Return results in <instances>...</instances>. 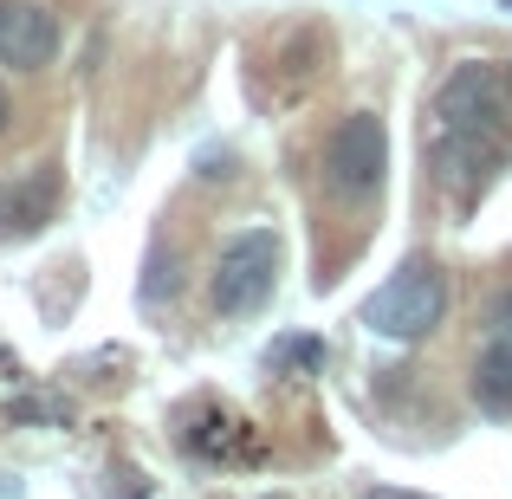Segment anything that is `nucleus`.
<instances>
[{"label": "nucleus", "instance_id": "9d476101", "mask_svg": "<svg viewBox=\"0 0 512 499\" xmlns=\"http://www.w3.org/2000/svg\"><path fill=\"white\" fill-rule=\"evenodd\" d=\"M7 117H13V98H7V85H0V130H7Z\"/></svg>", "mask_w": 512, "mask_h": 499}, {"label": "nucleus", "instance_id": "0eeeda50", "mask_svg": "<svg viewBox=\"0 0 512 499\" xmlns=\"http://www.w3.org/2000/svg\"><path fill=\"white\" fill-rule=\"evenodd\" d=\"M474 402L493 415V422H512V344L506 337L474 363Z\"/></svg>", "mask_w": 512, "mask_h": 499}, {"label": "nucleus", "instance_id": "f03ea898", "mask_svg": "<svg viewBox=\"0 0 512 499\" xmlns=\"http://www.w3.org/2000/svg\"><path fill=\"white\" fill-rule=\"evenodd\" d=\"M273 279H279V234L273 227H253V234L227 240L221 266L208 279V305L221 318H240V312H260L273 299Z\"/></svg>", "mask_w": 512, "mask_h": 499}, {"label": "nucleus", "instance_id": "f257e3e1", "mask_svg": "<svg viewBox=\"0 0 512 499\" xmlns=\"http://www.w3.org/2000/svg\"><path fill=\"white\" fill-rule=\"evenodd\" d=\"M441 318H448V273H441L435 260H409L396 279H383V286L370 292V305H363V325L376 337H402V344L428 337Z\"/></svg>", "mask_w": 512, "mask_h": 499}, {"label": "nucleus", "instance_id": "9b49d317", "mask_svg": "<svg viewBox=\"0 0 512 499\" xmlns=\"http://www.w3.org/2000/svg\"><path fill=\"white\" fill-rule=\"evenodd\" d=\"M506 91H512V65H506Z\"/></svg>", "mask_w": 512, "mask_h": 499}, {"label": "nucleus", "instance_id": "6e6552de", "mask_svg": "<svg viewBox=\"0 0 512 499\" xmlns=\"http://www.w3.org/2000/svg\"><path fill=\"white\" fill-rule=\"evenodd\" d=\"M487 325L500 331V337L512 331V286H506V292H493V305H487Z\"/></svg>", "mask_w": 512, "mask_h": 499}, {"label": "nucleus", "instance_id": "1a4fd4ad", "mask_svg": "<svg viewBox=\"0 0 512 499\" xmlns=\"http://www.w3.org/2000/svg\"><path fill=\"white\" fill-rule=\"evenodd\" d=\"M363 499H428V493H402V487H363Z\"/></svg>", "mask_w": 512, "mask_h": 499}, {"label": "nucleus", "instance_id": "39448f33", "mask_svg": "<svg viewBox=\"0 0 512 499\" xmlns=\"http://www.w3.org/2000/svg\"><path fill=\"white\" fill-rule=\"evenodd\" d=\"M59 52V20L39 0H0V65L13 72H39Z\"/></svg>", "mask_w": 512, "mask_h": 499}, {"label": "nucleus", "instance_id": "7ed1b4c3", "mask_svg": "<svg viewBox=\"0 0 512 499\" xmlns=\"http://www.w3.org/2000/svg\"><path fill=\"white\" fill-rule=\"evenodd\" d=\"M389 175V130L376 111H350L325 137V182L344 201H370Z\"/></svg>", "mask_w": 512, "mask_h": 499}, {"label": "nucleus", "instance_id": "20e7f679", "mask_svg": "<svg viewBox=\"0 0 512 499\" xmlns=\"http://www.w3.org/2000/svg\"><path fill=\"white\" fill-rule=\"evenodd\" d=\"M441 137H506V78L493 65H454L448 85L435 91Z\"/></svg>", "mask_w": 512, "mask_h": 499}, {"label": "nucleus", "instance_id": "423d86ee", "mask_svg": "<svg viewBox=\"0 0 512 499\" xmlns=\"http://www.w3.org/2000/svg\"><path fill=\"white\" fill-rule=\"evenodd\" d=\"M59 208V175L52 169H26L13 182H0V240H26L52 221Z\"/></svg>", "mask_w": 512, "mask_h": 499}]
</instances>
